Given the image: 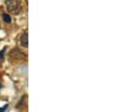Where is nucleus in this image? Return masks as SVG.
I'll list each match as a JSON object with an SVG mask.
<instances>
[{
    "mask_svg": "<svg viewBox=\"0 0 122 112\" xmlns=\"http://www.w3.org/2000/svg\"><path fill=\"white\" fill-rule=\"evenodd\" d=\"M6 6L8 8V10L12 14H18L21 10V6L19 1H14V0L6 1Z\"/></svg>",
    "mask_w": 122,
    "mask_h": 112,
    "instance_id": "1",
    "label": "nucleus"
},
{
    "mask_svg": "<svg viewBox=\"0 0 122 112\" xmlns=\"http://www.w3.org/2000/svg\"><path fill=\"white\" fill-rule=\"evenodd\" d=\"M28 33L25 32L24 34H22L21 36V39H20V42H21V45L24 46V47H28Z\"/></svg>",
    "mask_w": 122,
    "mask_h": 112,
    "instance_id": "2",
    "label": "nucleus"
},
{
    "mask_svg": "<svg viewBox=\"0 0 122 112\" xmlns=\"http://www.w3.org/2000/svg\"><path fill=\"white\" fill-rule=\"evenodd\" d=\"M3 19H4V21L6 23H10L11 22V19L8 14H3Z\"/></svg>",
    "mask_w": 122,
    "mask_h": 112,
    "instance_id": "3",
    "label": "nucleus"
},
{
    "mask_svg": "<svg viewBox=\"0 0 122 112\" xmlns=\"http://www.w3.org/2000/svg\"><path fill=\"white\" fill-rule=\"evenodd\" d=\"M7 108H8V105H6V106H4V107L0 108V112H4Z\"/></svg>",
    "mask_w": 122,
    "mask_h": 112,
    "instance_id": "4",
    "label": "nucleus"
},
{
    "mask_svg": "<svg viewBox=\"0 0 122 112\" xmlns=\"http://www.w3.org/2000/svg\"><path fill=\"white\" fill-rule=\"evenodd\" d=\"M4 53H5V49H3V50L0 52V57H1V58L4 57Z\"/></svg>",
    "mask_w": 122,
    "mask_h": 112,
    "instance_id": "5",
    "label": "nucleus"
},
{
    "mask_svg": "<svg viewBox=\"0 0 122 112\" xmlns=\"http://www.w3.org/2000/svg\"><path fill=\"white\" fill-rule=\"evenodd\" d=\"M0 88H1V85H0Z\"/></svg>",
    "mask_w": 122,
    "mask_h": 112,
    "instance_id": "6",
    "label": "nucleus"
}]
</instances>
